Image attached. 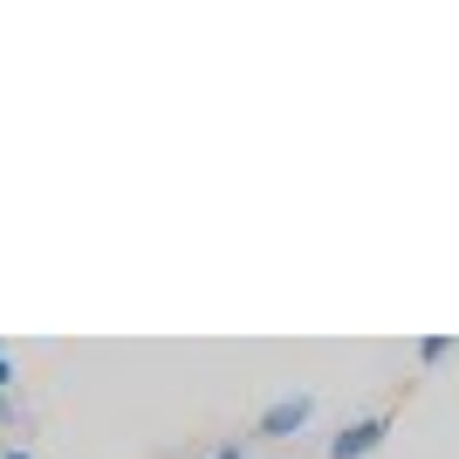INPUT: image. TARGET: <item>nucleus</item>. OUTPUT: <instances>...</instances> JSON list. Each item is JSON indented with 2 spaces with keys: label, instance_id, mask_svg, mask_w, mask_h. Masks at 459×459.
Returning <instances> with one entry per match:
<instances>
[{
  "label": "nucleus",
  "instance_id": "nucleus-2",
  "mask_svg": "<svg viewBox=\"0 0 459 459\" xmlns=\"http://www.w3.org/2000/svg\"><path fill=\"white\" fill-rule=\"evenodd\" d=\"M384 439H391V411H370V419L343 425V432L329 439V459H370Z\"/></svg>",
  "mask_w": 459,
  "mask_h": 459
},
{
  "label": "nucleus",
  "instance_id": "nucleus-3",
  "mask_svg": "<svg viewBox=\"0 0 459 459\" xmlns=\"http://www.w3.org/2000/svg\"><path fill=\"white\" fill-rule=\"evenodd\" d=\"M446 357H453V343H446V336H425V343H419V364H446Z\"/></svg>",
  "mask_w": 459,
  "mask_h": 459
},
{
  "label": "nucleus",
  "instance_id": "nucleus-6",
  "mask_svg": "<svg viewBox=\"0 0 459 459\" xmlns=\"http://www.w3.org/2000/svg\"><path fill=\"white\" fill-rule=\"evenodd\" d=\"M0 459H35V453H28V446H7V453H0Z\"/></svg>",
  "mask_w": 459,
  "mask_h": 459
},
{
  "label": "nucleus",
  "instance_id": "nucleus-1",
  "mask_svg": "<svg viewBox=\"0 0 459 459\" xmlns=\"http://www.w3.org/2000/svg\"><path fill=\"white\" fill-rule=\"evenodd\" d=\"M308 419H316V398H308V391L274 398L268 411H261V425H254V439H295V432H308Z\"/></svg>",
  "mask_w": 459,
  "mask_h": 459
},
{
  "label": "nucleus",
  "instance_id": "nucleus-4",
  "mask_svg": "<svg viewBox=\"0 0 459 459\" xmlns=\"http://www.w3.org/2000/svg\"><path fill=\"white\" fill-rule=\"evenodd\" d=\"M206 459H247V446H240V439H227V446H212Z\"/></svg>",
  "mask_w": 459,
  "mask_h": 459
},
{
  "label": "nucleus",
  "instance_id": "nucleus-9",
  "mask_svg": "<svg viewBox=\"0 0 459 459\" xmlns=\"http://www.w3.org/2000/svg\"><path fill=\"white\" fill-rule=\"evenodd\" d=\"M0 453H7V446H0Z\"/></svg>",
  "mask_w": 459,
  "mask_h": 459
},
{
  "label": "nucleus",
  "instance_id": "nucleus-7",
  "mask_svg": "<svg viewBox=\"0 0 459 459\" xmlns=\"http://www.w3.org/2000/svg\"><path fill=\"white\" fill-rule=\"evenodd\" d=\"M0 419H14V398H7V391H0Z\"/></svg>",
  "mask_w": 459,
  "mask_h": 459
},
{
  "label": "nucleus",
  "instance_id": "nucleus-5",
  "mask_svg": "<svg viewBox=\"0 0 459 459\" xmlns=\"http://www.w3.org/2000/svg\"><path fill=\"white\" fill-rule=\"evenodd\" d=\"M0 391H14V357H0Z\"/></svg>",
  "mask_w": 459,
  "mask_h": 459
},
{
  "label": "nucleus",
  "instance_id": "nucleus-8",
  "mask_svg": "<svg viewBox=\"0 0 459 459\" xmlns=\"http://www.w3.org/2000/svg\"><path fill=\"white\" fill-rule=\"evenodd\" d=\"M0 357H7V350H0Z\"/></svg>",
  "mask_w": 459,
  "mask_h": 459
}]
</instances>
